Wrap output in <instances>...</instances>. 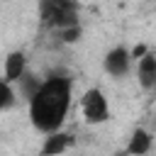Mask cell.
Masks as SVG:
<instances>
[{"mask_svg":"<svg viewBox=\"0 0 156 156\" xmlns=\"http://www.w3.org/2000/svg\"><path fill=\"white\" fill-rule=\"evenodd\" d=\"M71 107V78L66 76H51L46 78L39 90L34 93V98L29 100V117L32 124L39 132L54 134L61 129L66 115Z\"/></svg>","mask_w":156,"mask_h":156,"instance_id":"cell-1","label":"cell"},{"mask_svg":"<svg viewBox=\"0 0 156 156\" xmlns=\"http://www.w3.org/2000/svg\"><path fill=\"white\" fill-rule=\"evenodd\" d=\"M41 22L49 29H66L78 24V5L68 0H44L39 5Z\"/></svg>","mask_w":156,"mask_h":156,"instance_id":"cell-2","label":"cell"},{"mask_svg":"<svg viewBox=\"0 0 156 156\" xmlns=\"http://www.w3.org/2000/svg\"><path fill=\"white\" fill-rule=\"evenodd\" d=\"M80 105H83V117L88 124H102L110 119V107H107V98L102 95V90L90 88L83 95Z\"/></svg>","mask_w":156,"mask_h":156,"instance_id":"cell-3","label":"cell"},{"mask_svg":"<svg viewBox=\"0 0 156 156\" xmlns=\"http://www.w3.org/2000/svg\"><path fill=\"white\" fill-rule=\"evenodd\" d=\"M129 51L127 49H122V46H117V49H112L107 56H105V71L112 76V78H119V76H124L127 71H129Z\"/></svg>","mask_w":156,"mask_h":156,"instance_id":"cell-4","label":"cell"},{"mask_svg":"<svg viewBox=\"0 0 156 156\" xmlns=\"http://www.w3.org/2000/svg\"><path fill=\"white\" fill-rule=\"evenodd\" d=\"M27 73V58L22 51H12L5 58V83H17Z\"/></svg>","mask_w":156,"mask_h":156,"instance_id":"cell-5","label":"cell"},{"mask_svg":"<svg viewBox=\"0 0 156 156\" xmlns=\"http://www.w3.org/2000/svg\"><path fill=\"white\" fill-rule=\"evenodd\" d=\"M73 144V136L66 132H54L46 136L44 146H41V156H61L68 146Z\"/></svg>","mask_w":156,"mask_h":156,"instance_id":"cell-6","label":"cell"},{"mask_svg":"<svg viewBox=\"0 0 156 156\" xmlns=\"http://www.w3.org/2000/svg\"><path fill=\"white\" fill-rule=\"evenodd\" d=\"M136 76H139V85L141 88H146V90L156 88V56L154 54H146L144 58H139Z\"/></svg>","mask_w":156,"mask_h":156,"instance_id":"cell-7","label":"cell"},{"mask_svg":"<svg viewBox=\"0 0 156 156\" xmlns=\"http://www.w3.org/2000/svg\"><path fill=\"white\" fill-rule=\"evenodd\" d=\"M151 149V134L146 129H136L127 144V156H144Z\"/></svg>","mask_w":156,"mask_h":156,"instance_id":"cell-8","label":"cell"},{"mask_svg":"<svg viewBox=\"0 0 156 156\" xmlns=\"http://www.w3.org/2000/svg\"><path fill=\"white\" fill-rule=\"evenodd\" d=\"M17 83L22 85V95H24L27 100H32V98H34V93L39 90V85H41V83H39V78H37V76H32V73H24Z\"/></svg>","mask_w":156,"mask_h":156,"instance_id":"cell-9","label":"cell"},{"mask_svg":"<svg viewBox=\"0 0 156 156\" xmlns=\"http://www.w3.org/2000/svg\"><path fill=\"white\" fill-rule=\"evenodd\" d=\"M10 105H15V93H12L10 83H5V78H0V110H7Z\"/></svg>","mask_w":156,"mask_h":156,"instance_id":"cell-10","label":"cell"},{"mask_svg":"<svg viewBox=\"0 0 156 156\" xmlns=\"http://www.w3.org/2000/svg\"><path fill=\"white\" fill-rule=\"evenodd\" d=\"M56 37H58L61 41H66V44H73V41L80 39V24H76V27H66V29H56Z\"/></svg>","mask_w":156,"mask_h":156,"instance_id":"cell-11","label":"cell"},{"mask_svg":"<svg viewBox=\"0 0 156 156\" xmlns=\"http://www.w3.org/2000/svg\"><path fill=\"white\" fill-rule=\"evenodd\" d=\"M149 51H146V46L144 44H136L134 49H132V54H129V58H144Z\"/></svg>","mask_w":156,"mask_h":156,"instance_id":"cell-12","label":"cell"},{"mask_svg":"<svg viewBox=\"0 0 156 156\" xmlns=\"http://www.w3.org/2000/svg\"><path fill=\"white\" fill-rule=\"evenodd\" d=\"M115 156H127V151H119V154H115Z\"/></svg>","mask_w":156,"mask_h":156,"instance_id":"cell-13","label":"cell"}]
</instances>
